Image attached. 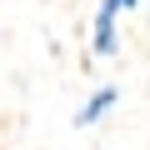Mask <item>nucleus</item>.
Wrapping results in <instances>:
<instances>
[{"label": "nucleus", "instance_id": "obj_2", "mask_svg": "<svg viewBox=\"0 0 150 150\" xmlns=\"http://www.w3.org/2000/svg\"><path fill=\"white\" fill-rule=\"evenodd\" d=\"M115 105H120V85H95V90L80 100V110H75V125H80V130H90V125H100Z\"/></svg>", "mask_w": 150, "mask_h": 150}, {"label": "nucleus", "instance_id": "obj_1", "mask_svg": "<svg viewBox=\"0 0 150 150\" xmlns=\"http://www.w3.org/2000/svg\"><path fill=\"white\" fill-rule=\"evenodd\" d=\"M140 0H100L95 5V25H90V50L100 55V60H110V55H120V15L125 10H135Z\"/></svg>", "mask_w": 150, "mask_h": 150}]
</instances>
